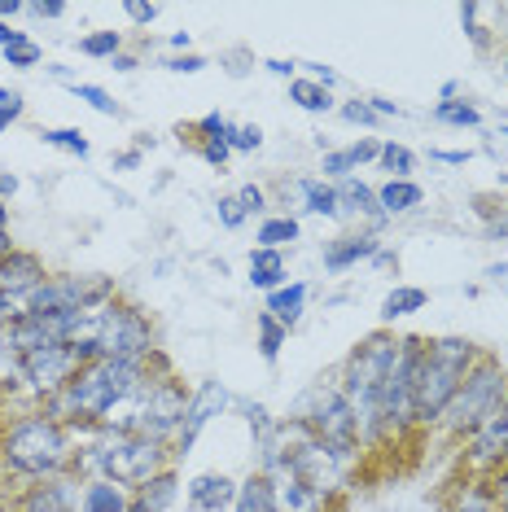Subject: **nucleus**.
Instances as JSON below:
<instances>
[{
  "label": "nucleus",
  "instance_id": "412c9836",
  "mask_svg": "<svg viewBox=\"0 0 508 512\" xmlns=\"http://www.w3.org/2000/svg\"><path fill=\"white\" fill-rule=\"evenodd\" d=\"M250 281L259 285V289H281L285 281V259H281V250H254L250 254Z\"/></svg>",
  "mask_w": 508,
  "mask_h": 512
},
{
  "label": "nucleus",
  "instance_id": "c03bdc74",
  "mask_svg": "<svg viewBox=\"0 0 508 512\" xmlns=\"http://www.w3.org/2000/svg\"><path fill=\"white\" fill-rule=\"evenodd\" d=\"M167 66H171V71H189L193 75V71H202L206 62H202V57H176V62H167Z\"/></svg>",
  "mask_w": 508,
  "mask_h": 512
},
{
  "label": "nucleus",
  "instance_id": "6e6d98bb",
  "mask_svg": "<svg viewBox=\"0 0 508 512\" xmlns=\"http://www.w3.org/2000/svg\"><path fill=\"white\" fill-rule=\"evenodd\" d=\"M500 504H504V512H508V473L500 477Z\"/></svg>",
  "mask_w": 508,
  "mask_h": 512
},
{
  "label": "nucleus",
  "instance_id": "4d7b16f0",
  "mask_svg": "<svg viewBox=\"0 0 508 512\" xmlns=\"http://www.w3.org/2000/svg\"><path fill=\"white\" fill-rule=\"evenodd\" d=\"M500 421L508 425V394H504V403H500Z\"/></svg>",
  "mask_w": 508,
  "mask_h": 512
},
{
  "label": "nucleus",
  "instance_id": "f03ea898",
  "mask_svg": "<svg viewBox=\"0 0 508 512\" xmlns=\"http://www.w3.org/2000/svg\"><path fill=\"white\" fill-rule=\"evenodd\" d=\"M395 359H399V342H395V337H386V333L368 337L360 351L346 359L342 394H346V403L355 407V421H360V429H381L377 403H381V386H386Z\"/></svg>",
  "mask_w": 508,
  "mask_h": 512
},
{
  "label": "nucleus",
  "instance_id": "6ab92c4d",
  "mask_svg": "<svg viewBox=\"0 0 508 512\" xmlns=\"http://www.w3.org/2000/svg\"><path fill=\"white\" fill-rule=\"evenodd\" d=\"M377 206H381V215L412 211V206H421V184H412V180H386V184H381V193H377Z\"/></svg>",
  "mask_w": 508,
  "mask_h": 512
},
{
  "label": "nucleus",
  "instance_id": "5701e85b",
  "mask_svg": "<svg viewBox=\"0 0 508 512\" xmlns=\"http://www.w3.org/2000/svg\"><path fill=\"white\" fill-rule=\"evenodd\" d=\"M233 512H276V499H272V482H268V477H250V482H241Z\"/></svg>",
  "mask_w": 508,
  "mask_h": 512
},
{
  "label": "nucleus",
  "instance_id": "ea45409f",
  "mask_svg": "<svg viewBox=\"0 0 508 512\" xmlns=\"http://www.w3.org/2000/svg\"><path fill=\"white\" fill-rule=\"evenodd\" d=\"M228 154H233V149H228V141H206V145H202V158L211 162V167H224Z\"/></svg>",
  "mask_w": 508,
  "mask_h": 512
},
{
  "label": "nucleus",
  "instance_id": "c756f323",
  "mask_svg": "<svg viewBox=\"0 0 508 512\" xmlns=\"http://www.w3.org/2000/svg\"><path fill=\"white\" fill-rule=\"evenodd\" d=\"M381 167L390 171V180H408V171L417 167L408 145H381Z\"/></svg>",
  "mask_w": 508,
  "mask_h": 512
},
{
  "label": "nucleus",
  "instance_id": "37998d69",
  "mask_svg": "<svg viewBox=\"0 0 508 512\" xmlns=\"http://www.w3.org/2000/svg\"><path fill=\"white\" fill-rule=\"evenodd\" d=\"M31 14H40V18H62L66 5H57V0H40V5H31Z\"/></svg>",
  "mask_w": 508,
  "mask_h": 512
},
{
  "label": "nucleus",
  "instance_id": "9b49d317",
  "mask_svg": "<svg viewBox=\"0 0 508 512\" xmlns=\"http://www.w3.org/2000/svg\"><path fill=\"white\" fill-rule=\"evenodd\" d=\"M44 281H49V276H44V267H40L36 254L9 250L5 259H0V294H14V298L27 302Z\"/></svg>",
  "mask_w": 508,
  "mask_h": 512
},
{
  "label": "nucleus",
  "instance_id": "79ce46f5",
  "mask_svg": "<svg viewBox=\"0 0 508 512\" xmlns=\"http://www.w3.org/2000/svg\"><path fill=\"white\" fill-rule=\"evenodd\" d=\"M127 18H132V22H154L158 5H127Z\"/></svg>",
  "mask_w": 508,
  "mask_h": 512
},
{
  "label": "nucleus",
  "instance_id": "5fc2aeb1",
  "mask_svg": "<svg viewBox=\"0 0 508 512\" xmlns=\"http://www.w3.org/2000/svg\"><path fill=\"white\" fill-rule=\"evenodd\" d=\"M438 162H469V154H434Z\"/></svg>",
  "mask_w": 508,
  "mask_h": 512
},
{
  "label": "nucleus",
  "instance_id": "c85d7f7f",
  "mask_svg": "<svg viewBox=\"0 0 508 512\" xmlns=\"http://www.w3.org/2000/svg\"><path fill=\"white\" fill-rule=\"evenodd\" d=\"M285 241H298V219H268V224L259 228V250H281Z\"/></svg>",
  "mask_w": 508,
  "mask_h": 512
},
{
  "label": "nucleus",
  "instance_id": "1a4fd4ad",
  "mask_svg": "<svg viewBox=\"0 0 508 512\" xmlns=\"http://www.w3.org/2000/svg\"><path fill=\"white\" fill-rule=\"evenodd\" d=\"M184 412H189V394H184V386H176V381H154L145 394V403H141V416H136L132 434L163 442L171 434H180Z\"/></svg>",
  "mask_w": 508,
  "mask_h": 512
},
{
  "label": "nucleus",
  "instance_id": "7c9ffc66",
  "mask_svg": "<svg viewBox=\"0 0 508 512\" xmlns=\"http://www.w3.org/2000/svg\"><path fill=\"white\" fill-rule=\"evenodd\" d=\"M281 342H285V324L272 320L268 311H263V316H259V351H263V359L281 355Z\"/></svg>",
  "mask_w": 508,
  "mask_h": 512
},
{
  "label": "nucleus",
  "instance_id": "423d86ee",
  "mask_svg": "<svg viewBox=\"0 0 508 512\" xmlns=\"http://www.w3.org/2000/svg\"><path fill=\"white\" fill-rule=\"evenodd\" d=\"M421 359H425V342H417V337H403L395 368H390L386 386H381V403H377L381 425H408V421H417V416H412V390H417Z\"/></svg>",
  "mask_w": 508,
  "mask_h": 512
},
{
  "label": "nucleus",
  "instance_id": "49530a36",
  "mask_svg": "<svg viewBox=\"0 0 508 512\" xmlns=\"http://www.w3.org/2000/svg\"><path fill=\"white\" fill-rule=\"evenodd\" d=\"M22 36H18V31H9L5 27V22H0V49H9V44H18Z\"/></svg>",
  "mask_w": 508,
  "mask_h": 512
},
{
  "label": "nucleus",
  "instance_id": "dca6fc26",
  "mask_svg": "<svg viewBox=\"0 0 508 512\" xmlns=\"http://www.w3.org/2000/svg\"><path fill=\"white\" fill-rule=\"evenodd\" d=\"M127 508H132V499H127L123 486H114L110 477L88 482L84 495H79V512H127Z\"/></svg>",
  "mask_w": 508,
  "mask_h": 512
},
{
  "label": "nucleus",
  "instance_id": "ddd939ff",
  "mask_svg": "<svg viewBox=\"0 0 508 512\" xmlns=\"http://www.w3.org/2000/svg\"><path fill=\"white\" fill-rule=\"evenodd\" d=\"M224 403H228V390L219 386V381H206V386L193 394V399H189V412H184V425H180V434H176L180 451H189V447H193V438L202 434V425L211 421V416H215Z\"/></svg>",
  "mask_w": 508,
  "mask_h": 512
},
{
  "label": "nucleus",
  "instance_id": "6e6552de",
  "mask_svg": "<svg viewBox=\"0 0 508 512\" xmlns=\"http://www.w3.org/2000/svg\"><path fill=\"white\" fill-rule=\"evenodd\" d=\"M311 434H316L325 447L333 451H351L355 447V438H360V421H355V407L346 403V394L342 390H316L311 394V412H307V421H303Z\"/></svg>",
  "mask_w": 508,
  "mask_h": 512
},
{
  "label": "nucleus",
  "instance_id": "39448f33",
  "mask_svg": "<svg viewBox=\"0 0 508 512\" xmlns=\"http://www.w3.org/2000/svg\"><path fill=\"white\" fill-rule=\"evenodd\" d=\"M163 460H167L163 442L141 434H110L88 456V464H97L101 477H110L114 486H145L149 477L163 473Z\"/></svg>",
  "mask_w": 508,
  "mask_h": 512
},
{
  "label": "nucleus",
  "instance_id": "a19ab883",
  "mask_svg": "<svg viewBox=\"0 0 508 512\" xmlns=\"http://www.w3.org/2000/svg\"><path fill=\"white\" fill-rule=\"evenodd\" d=\"M342 119L346 123H373L377 114H373V106H364V101H351V106H342Z\"/></svg>",
  "mask_w": 508,
  "mask_h": 512
},
{
  "label": "nucleus",
  "instance_id": "2f4dec72",
  "mask_svg": "<svg viewBox=\"0 0 508 512\" xmlns=\"http://www.w3.org/2000/svg\"><path fill=\"white\" fill-rule=\"evenodd\" d=\"M119 44H123L119 31H97V36L79 40V53H88V57H119Z\"/></svg>",
  "mask_w": 508,
  "mask_h": 512
},
{
  "label": "nucleus",
  "instance_id": "f3484780",
  "mask_svg": "<svg viewBox=\"0 0 508 512\" xmlns=\"http://www.w3.org/2000/svg\"><path fill=\"white\" fill-rule=\"evenodd\" d=\"M303 302H307V285L303 281L281 285V289H272L268 294V316L281 320L285 329H290V324H298V316H303Z\"/></svg>",
  "mask_w": 508,
  "mask_h": 512
},
{
  "label": "nucleus",
  "instance_id": "4be33fe9",
  "mask_svg": "<svg viewBox=\"0 0 508 512\" xmlns=\"http://www.w3.org/2000/svg\"><path fill=\"white\" fill-rule=\"evenodd\" d=\"M351 211V215H368V219H381V206H377V193L360 180H342L338 184V211Z\"/></svg>",
  "mask_w": 508,
  "mask_h": 512
},
{
  "label": "nucleus",
  "instance_id": "3c124183",
  "mask_svg": "<svg viewBox=\"0 0 508 512\" xmlns=\"http://www.w3.org/2000/svg\"><path fill=\"white\" fill-rule=\"evenodd\" d=\"M373 114H399L395 101H373Z\"/></svg>",
  "mask_w": 508,
  "mask_h": 512
},
{
  "label": "nucleus",
  "instance_id": "603ef678",
  "mask_svg": "<svg viewBox=\"0 0 508 512\" xmlns=\"http://www.w3.org/2000/svg\"><path fill=\"white\" fill-rule=\"evenodd\" d=\"M456 512H491V508H487V504H478V499H469V504H460Z\"/></svg>",
  "mask_w": 508,
  "mask_h": 512
},
{
  "label": "nucleus",
  "instance_id": "58836bf2",
  "mask_svg": "<svg viewBox=\"0 0 508 512\" xmlns=\"http://www.w3.org/2000/svg\"><path fill=\"white\" fill-rule=\"evenodd\" d=\"M237 202L246 206V215H259L263 211V189H259V184H246V189L237 193Z\"/></svg>",
  "mask_w": 508,
  "mask_h": 512
},
{
  "label": "nucleus",
  "instance_id": "20e7f679",
  "mask_svg": "<svg viewBox=\"0 0 508 512\" xmlns=\"http://www.w3.org/2000/svg\"><path fill=\"white\" fill-rule=\"evenodd\" d=\"M504 394H508V381H504L500 364H495V359H478L469 377L460 381V390L452 394V403L443 407L438 421L452 429V434H478V429L500 412Z\"/></svg>",
  "mask_w": 508,
  "mask_h": 512
},
{
  "label": "nucleus",
  "instance_id": "9d476101",
  "mask_svg": "<svg viewBox=\"0 0 508 512\" xmlns=\"http://www.w3.org/2000/svg\"><path fill=\"white\" fill-rule=\"evenodd\" d=\"M79 368H84V364H79V355L66 342H53V346H40V351L22 355V381H27V386L40 394V399H53V394H62L75 381Z\"/></svg>",
  "mask_w": 508,
  "mask_h": 512
},
{
  "label": "nucleus",
  "instance_id": "2eb2a0df",
  "mask_svg": "<svg viewBox=\"0 0 508 512\" xmlns=\"http://www.w3.org/2000/svg\"><path fill=\"white\" fill-rule=\"evenodd\" d=\"M189 499H193V508H202V512H219V508L237 504V482L224 473H206L189 486Z\"/></svg>",
  "mask_w": 508,
  "mask_h": 512
},
{
  "label": "nucleus",
  "instance_id": "bb28decb",
  "mask_svg": "<svg viewBox=\"0 0 508 512\" xmlns=\"http://www.w3.org/2000/svg\"><path fill=\"white\" fill-rule=\"evenodd\" d=\"M303 189V197H307V211H316V215H342L338 211V189H329V184H320V180H303L298 184Z\"/></svg>",
  "mask_w": 508,
  "mask_h": 512
},
{
  "label": "nucleus",
  "instance_id": "f257e3e1",
  "mask_svg": "<svg viewBox=\"0 0 508 512\" xmlns=\"http://www.w3.org/2000/svg\"><path fill=\"white\" fill-rule=\"evenodd\" d=\"M473 359L478 355H473V342H465V337H438V342L425 346L417 390H412V416H417V421L430 425L443 416V407L452 403L460 381L469 377Z\"/></svg>",
  "mask_w": 508,
  "mask_h": 512
},
{
  "label": "nucleus",
  "instance_id": "a211bd4d",
  "mask_svg": "<svg viewBox=\"0 0 508 512\" xmlns=\"http://www.w3.org/2000/svg\"><path fill=\"white\" fill-rule=\"evenodd\" d=\"M373 254H377V241L373 237H342L338 246L325 250V267H329V272H346L351 263L373 259Z\"/></svg>",
  "mask_w": 508,
  "mask_h": 512
},
{
  "label": "nucleus",
  "instance_id": "8fccbe9b",
  "mask_svg": "<svg viewBox=\"0 0 508 512\" xmlns=\"http://www.w3.org/2000/svg\"><path fill=\"white\" fill-rule=\"evenodd\" d=\"M110 66H114V71H132L136 62H132V57H110Z\"/></svg>",
  "mask_w": 508,
  "mask_h": 512
},
{
  "label": "nucleus",
  "instance_id": "7ed1b4c3",
  "mask_svg": "<svg viewBox=\"0 0 508 512\" xmlns=\"http://www.w3.org/2000/svg\"><path fill=\"white\" fill-rule=\"evenodd\" d=\"M0 456H5L9 469L27 473V477H57L71 460V447H66L62 425L49 421V416H27L0 442Z\"/></svg>",
  "mask_w": 508,
  "mask_h": 512
},
{
  "label": "nucleus",
  "instance_id": "4468645a",
  "mask_svg": "<svg viewBox=\"0 0 508 512\" xmlns=\"http://www.w3.org/2000/svg\"><path fill=\"white\" fill-rule=\"evenodd\" d=\"M79 486L66 482V477H53V482L36 486V491L27 495V512H75L79 508Z\"/></svg>",
  "mask_w": 508,
  "mask_h": 512
},
{
  "label": "nucleus",
  "instance_id": "72a5a7b5",
  "mask_svg": "<svg viewBox=\"0 0 508 512\" xmlns=\"http://www.w3.org/2000/svg\"><path fill=\"white\" fill-rule=\"evenodd\" d=\"M44 141L57 145V149H66V154H79V158H88V141L75 132V127H57V132H44Z\"/></svg>",
  "mask_w": 508,
  "mask_h": 512
},
{
  "label": "nucleus",
  "instance_id": "0eeeda50",
  "mask_svg": "<svg viewBox=\"0 0 508 512\" xmlns=\"http://www.w3.org/2000/svg\"><path fill=\"white\" fill-rule=\"evenodd\" d=\"M149 337V320L132 307H114L106 302L101 311V333H97V359H145L154 351Z\"/></svg>",
  "mask_w": 508,
  "mask_h": 512
},
{
  "label": "nucleus",
  "instance_id": "b1692460",
  "mask_svg": "<svg viewBox=\"0 0 508 512\" xmlns=\"http://www.w3.org/2000/svg\"><path fill=\"white\" fill-rule=\"evenodd\" d=\"M176 477L171 473H158V477H149V482L141 486V495H136V504H141L145 512H163L171 499H176Z\"/></svg>",
  "mask_w": 508,
  "mask_h": 512
},
{
  "label": "nucleus",
  "instance_id": "13d9d810",
  "mask_svg": "<svg viewBox=\"0 0 508 512\" xmlns=\"http://www.w3.org/2000/svg\"><path fill=\"white\" fill-rule=\"evenodd\" d=\"M495 237H508V219H504V224H495Z\"/></svg>",
  "mask_w": 508,
  "mask_h": 512
},
{
  "label": "nucleus",
  "instance_id": "bf43d9fd",
  "mask_svg": "<svg viewBox=\"0 0 508 512\" xmlns=\"http://www.w3.org/2000/svg\"><path fill=\"white\" fill-rule=\"evenodd\" d=\"M127 512H145V508H141V504H132V508H127Z\"/></svg>",
  "mask_w": 508,
  "mask_h": 512
},
{
  "label": "nucleus",
  "instance_id": "864d4df0",
  "mask_svg": "<svg viewBox=\"0 0 508 512\" xmlns=\"http://www.w3.org/2000/svg\"><path fill=\"white\" fill-rule=\"evenodd\" d=\"M14 101H22L18 92H5V88H0V106H14Z\"/></svg>",
  "mask_w": 508,
  "mask_h": 512
},
{
  "label": "nucleus",
  "instance_id": "f704fd0d",
  "mask_svg": "<svg viewBox=\"0 0 508 512\" xmlns=\"http://www.w3.org/2000/svg\"><path fill=\"white\" fill-rule=\"evenodd\" d=\"M71 92L79 101H88L92 110H101V114H119V106L110 101V92L106 88H97V84H71Z\"/></svg>",
  "mask_w": 508,
  "mask_h": 512
},
{
  "label": "nucleus",
  "instance_id": "cd10ccee",
  "mask_svg": "<svg viewBox=\"0 0 508 512\" xmlns=\"http://www.w3.org/2000/svg\"><path fill=\"white\" fill-rule=\"evenodd\" d=\"M425 307V289H395V294H386L381 302V316L386 320H399V316H412V311Z\"/></svg>",
  "mask_w": 508,
  "mask_h": 512
},
{
  "label": "nucleus",
  "instance_id": "f8f14e48",
  "mask_svg": "<svg viewBox=\"0 0 508 512\" xmlns=\"http://www.w3.org/2000/svg\"><path fill=\"white\" fill-rule=\"evenodd\" d=\"M272 473H276V477H268V482H272L276 512H320V508H325V495H316V491H311V486L303 482V477H294L281 460L272 464Z\"/></svg>",
  "mask_w": 508,
  "mask_h": 512
},
{
  "label": "nucleus",
  "instance_id": "09e8293b",
  "mask_svg": "<svg viewBox=\"0 0 508 512\" xmlns=\"http://www.w3.org/2000/svg\"><path fill=\"white\" fill-rule=\"evenodd\" d=\"M18 9H22V5H18V0H0V18H14V14H18Z\"/></svg>",
  "mask_w": 508,
  "mask_h": 512
},
{
  "label": "nucleus",
  "instance_id": "a878e982",
  "mask_svg": "<svg viewBox=\"0 0 508 512\" xmlns=\"http://www.w3.org/2000/svg\"><path fill=\"white\" fill-rule=\"evenodd\" d=\"M290 101H298L303 110H311V114H325L333 101H329V88L325 84H316V79H294L290 84Z\"/></svg>",
  "mask_w": 508,
  "mask_h": 512
},
{
  "label": "nucleus",
  "instance_id": "393cba45",
  "mask_svg": "<svg viewBox=\"0 0 508 512\" xmlns=\"http://www.w3.org/2000/svg\"><path fill=\"white\" fill-rule=\"evenodd\" d=\"M22 381V351L14 346L9 329H0V390H14Z\"/></svg>",
  "mask_w": 508,
  "mask_h": 512
},
{
  "label": "nucleus",
  "instance_id": "680f3d73",
  "mask_svg": "<svg viewBox=\"0 0 508 512\" xmlns=\"http://www.w3.org/2000/svg\"><path fill=\"white\" fill-rule=\"evenodd\" d=\"M504 136H508V127H504Z\"/></svg>",
  "mask_w": 508,
  "mask_h": 512
},
{
  "label": "nucleus",
  "instance_id": "4c0bfd02",
  "mask_svg": "<svg viewBox=\"0 0 508 512\" xmlns=\"http://www.w3.org/2000/svg\"><path fill=\"white\" fill-rule=\"evenodd\" d=\"M259 145H263L259 127H233V136H228V149H259Z\"/></svg>",
  "mask_w": 508,
  "mask_h": 512
},
{
  "label": "nucleus",
  "instance_id": "c9c22d12",
  "mask_svg": "<svg viewBox=\"0 0 508 512\" xmlns=\"http://www.w3.org/2000/svg\"><path fill=\"white\" fill-rule=\"evenodd\" d=\"M5 62H9V66H36V62H40V49H36V44H31L27 36H22L18 44H9V49H5Z\"/></svg>",
  "mask_w": 508,
  "mask_h": 512
},
{
  "label": "nucleus",
  "instance_id": "052dcab7",
  "mask_svg": "<svg viewBox=\"0 0 508 512\" xmlns=\"http://www.w3.org/2000/svg\"><path fill=\"white\" fill-rule=\"evenodd\" d=\"M504 71H508V57H504Z\"/></svg>",
  "mask_w": 508,
  "mask_h": 512
},
{
  "label": "nucleus",
  "instance_id": "aec40b11",
  "mask_svg": "<svg viewBox=\"0 0 508 512\" xmlns=\"http://www.w3.org/2000/svg\"><path fill=\"white\" fill-rule=\"evenodd\" d=\"M373 158H381V145L377 141H360V145L342 149V154H325V176L351 180V171L360 167V162H373Z\"/></svg>",
  "mask_w": 508,
  "mask_h": 512
},
{
  "label": "nucleus",
  "instance_id": "a18cd8bd",
  "mask_svg": "<svg viewBox=\"0 0 508 512\" xmlns=\"http://www.w3.org/2000/svg\"><path fill=\"white\" fill-rule=\"evenodd\" d=\"M18 114H22V101H14V106H0V132H5V127L14 123Z\"/></svg>",
  "mask_w": 508,
  "mask_h": 512
},
{
  "label": "nucleus",
  "instance_id": "473e14b6",
  "mask_svg": "<svg viewBox=\"0 0 508 512\" xmlns=\"http://www.w3.org/2000/svg\"><path fill=\"white\" fill-rule=\"evenodd\" d=\"M438 123H456V127H478V119L482 114L473 110V106H465V101H438Z\"/></svg>",
  "mask_w": 508,
  "mask_h": 512
},
{
  "label": "nucleus",
  "instance_id": "de8ad7c7",
  "mask_svg": "<svg viewBox=\"0 0 508 512\" xmlns=\"http://www.w3.org/2000/svg\"><path fill=\"white\" fill-rule=\"evenodd\" d=\"M18 193V180L14 176H0V197H14Z\"/></svg>",
  "mask_w": 508,
  "mask_h": 512
},
{
  "label": "nucleus",
  "instance_id": "e433bc0d",
  "mask_svg": "<svg viewBox=\"0 0 508 512\" xmlns=\"http://www.w3.org/2000/svg\"><path fill=\"white\" fill-rule=\"evenodd\" d=\"M241 219H246V206H241L237 197H219V224H224V228H237Z\"/></svg>",
  "mask_w": 508,
  "mask_h": 512
}]
</instances>
